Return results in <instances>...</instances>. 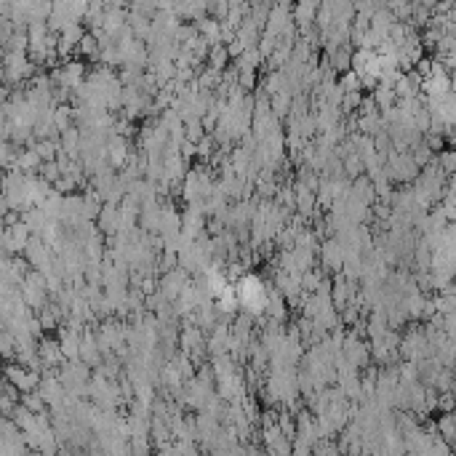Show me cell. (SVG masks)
Here are the masks:
<instances>
[{"instance_id":"2e32d148","label":"cell","mask_w":456,"mask_h":456,"mask_svg":"<svg viewBox=\"0 0 456 456\" xmlns=\"http://www.w3.org/2000/svg\"><path fill=\"white\" fill-rule=\"evenodd\" d=\"M441 166L446 168V171L456 168V155H454V152H446V155H441Z\"/></svg>"},{"instance_id":"7c38bea8","label":"cell","mask_w":456,"mask_h":456,"mask_svg":"<svg viewBox=\"0 0 456 456\" xmlns=\"http://www.w3.org/2000/svg\"><path fill=\"white\" fill-rule=\"evenodd\" d=\"M77 51H80L86 59H99V56H102V40H99V35H96V32H86L83 40H80V46H77Z\"/></svg>"},{"instance_id":"52a82bcc","label":"cell","mask_w":456,"mask_h":456,"mask_svg":"<svg viewBox=\"0 0 456 456\" xmlns=\"http://www.w3.org/2000/svg\"><path fill=\"white\" fill-rule=\"evenodd\" d=\"M342 355L350 360L355 368H363L368 363V347L358 336H344V344H342Z\"/></svg>"},{"instance_id":"277c9868","label":"cell","mask_w":456,"mask_h":456,"mask_svg":"<svg viewBox=\"0 0 456 456\" xmlns=\"http://www.w3.org/2000/svg\"><path fill=\"white\" fill-rule=\"evenodd\" d=\"M184 286H187V270H168V273H163V278L158 280V291L166 296L168 302H176L179 299V294L184 291Z\"/></svg>"},{"instance_id":"30bf717a","label":"cell","mask_w":456,"mask_h":456,"mask_svg":"<svg viewBox=\"0 0 456 456\" xmlns=\"http://www.w3.org/2000/svg\"><path fill=\"white\" fill-rule=\"evenodd\" d=\"M320 3L318 0H299V6H296V22H299V27L302 30H310V24L318 19V8Z\"/></svg>"},{"instance_id":"9a60e30c","label":"cell","mask_w":456,"mask_h":456,"mask_svg":"<svg viewBox=\"0 0 456 456\" xmlns=\"http://www.w3.org/2000/svg\"><path fill=\"white\" fill-rule=\"evenodd\" d=\"M238 83L243 86L245 91H251V89L257 86V73H254V70H243V73H241V80H238Z\"/></svg>"},{"instance_id":"5b68a950","label":"cell","mask_w":456,"mask_h":456,"mask_svg":"<svg viewBox=\"0 0 456 456\" xmlns=\"http://www.w3.org/2000/svg\"><path fill=\"white\" fill-rule=\"evenodd\" d=\"M261 438H264V451H270V454H291L294 451V443L280 425H267Z\"/></svg>"},{"instance_id":"3957f363","label":"cell","mask_w":456,"mask_h":456,"mask_svg":"<svg viewBox=\"0 0 456 456\" xmlns=\"http://www.w3.org/2000/svg\"><path fill=\"white\" fill-rule=\"evenodd\" d=\"M344 259H347V248H344V243H342L339 238H328V241L320 243V261H323V267H326L328 273H334V275L342 273Z\"/></svg>"},{"instance_id":"5bb4252c","label":"cell","mask_w":456,"mask_h":456,"mask_svg":"<svg viewBox=\"0 0 456 456\" xmlns=\"http://www.w3.org/2000/svg\"><path fill=\"white\" fill-rule=\"evenodd\" d=\"M227 56H229V48L213 46V51H211V67L222 70V67H225V61H227Z\"/></svg>"},{"instance_id":"4fadbf2b","label":"cell","mask_w":456,"mask_h":456,"mask_svg":"<svg viewBox=\"0 0 456 456\" xmlns=\"http://www.w3.org/2000/svg\"><path fill=\"white\" fill-rule=\"evenodd\" d=\"M61 166H59V160H46L43 166H40V176L46 179V182H51V184H56L61 179Z\"/></svg>"},{"instance_id":"8992f818","label":"cell","mask_w":456,"mask_h":456,"mask_svg":"<svg viewBox=\"0 0 456 456\" xmlns=\"http://www.w3.org/2000/svg\"><path fill=\"white\" fill-rule=\"evenodd\" d=\"M96 229L102 235H109V238H115L121 232V208H118V203L102 206V211L96 216Z\"/></svg>"},{"instance_id":"9c48e42d","label":"cell","mask_w":456,"mask_h":456,"mask_svg":"<svg viewBox=\"0 0 456 456\" xmlns=\"http://www.w3.org/2000/svg\"><path fill=\"white\" fill-rule=\"evenodd\" d=\"M83 35H86V30L80 27V24H70L67 30H61L59 35V43H56V51H59V56H67L73 48L80 46V40H83Z\"/></svg>"},{"instance_id":"8fae6325","label":"cell","mask_w":456,"mask_h":456,"mask_svg":"<svg viewBox=\"0 0 456 456\" xmlns=\"http://www.w3.org/2000/svg\"><path fill=\"white\" fill-rule=\"evenodd\" d=\"M46 160L35 152V147H30V150L19 152V160H16V168L19 171H24V174H35V171H40V166H43Z\"/></svg>"},{"instance_id":"6da1fadb","label":"cell","mask_w":456,"mask_h":456,"mask_svg":"<svg viewBox=\"0 0 456 456\" xmlns=\"http://www.w3.org/2000/svg\"><path fill=\"white\" fill-rule=\"evenodd\" d=\"M213 187H216V184L211 182V174H208L206 168L190 171L182 182V195H184V200H187V206H192V203H203V200L213 192Z\"/></svg>"},{"instance_id":"7a4b0ae2","label":"cell","mask_w":456,"mask_h":456,"mask_svg":"<svg viewBox=\"0 0 456 456\" xmlns=\"http://www.w3.org/2000/svg\"><path fill=\"white\" fill-rule=\"evenodd\" d=\"M6 379L14 381L16 387L22 390V393H30V390H38L40 387V371H35V368H30V365L24 363H8V368H6Z\"/></svg>"},{"instance_id":"ba28073f","label":"cell","mask_w":456,"mask_h":456,"mask_svg":"<svg viewBox=\"0 0 456 456\" xmlns=\"http://www.w3.org/2000/svg\"><path fill=\"white\" fill-rule=\"evenodd\" d=\"M38 350H40V358H43V363L54 365V368H59V365L67 360V358H64V350H61L59 339H43V342L38 344Z\"/></svg>"}]
</instances>
